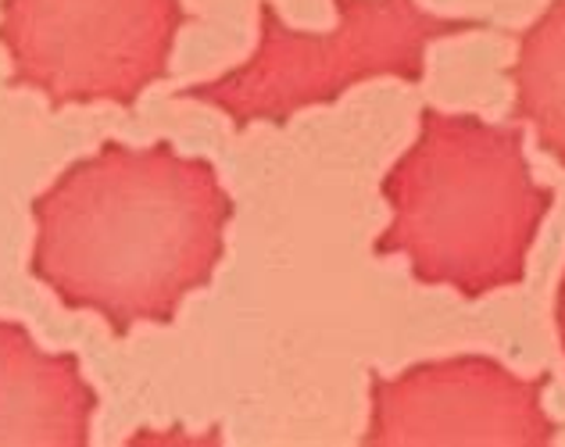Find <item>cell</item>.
Masks as SVG:
<instances>
[{
  "mask_svg": "<svg viewBox=\"0 0 565 447\" xmlns=\"http://www.w3.org/2000/svg\"><path fill=\"white\" fill-rule=\"evenodd\" d=\"M33 219L29 273L65 308L97 311L129 337L140 322L169 326L183 297L212 283L233 198L207 158L108 140L40 193Z\"/></svg>",
  "mask_w": 565,
  "mask_h": 447,
  "instance_id": "obj_1",
  "label": "cell"
},
{
  "mask_svg": "<svg viewBox=\"0 0 565 447\" xmlns=\"http://www.w3.org/2000/svg\"><path fill=\"white\" fill-rule=\"evenodd\" d=\"M391 226L376 255H405L415 283L451 287L466 301L515 287L555 204L530 172L523 129L480 115L419 111V137L380 183Z\"/></svg>",
  "mask_w": 565,
  "mask_h": 447,
  "instance_id": "obj_2",
  "label": "cell"
},
{
  "mask_svg": "<svg viewBox=\"0 0 565 447\" xmlns=\"http://www.w3.org/2000/svg\"><path fill=\"white\" fill-rule=\"evenodd\" d=\"M330 33H305L282 22L273 0H262V36L255 54L226 76L180 89L226 111L236 129L255 123L287 126L297 111L333 104L351 86L391 76L423 83L426 47L444 36L490 29L483 19H451L419 8V0H333Z\"/></svg>",
  "mask_w": 565,
  "mask_h": 447,
  "instance_id": "obj_3",
  "label": "cell"
},
{
  "mask_svg": "<svg viewBox=\"0 0 565 447\" xmlns=\"http://www.w3.org/2000/svg\"><path fill=\"white\" fill-rule=\"evenodd\" d=\"M183 25V0H0L8 83L40 89L51 108H132L169 76Z\"/></svg>",
  "mask_w": 565,
  "mask_h": 447,
  "instance_id": "obj_4",
  "label": "cell"
},
{
  "mask_svg": "<svg viewBox=\"0 0 565 447\" xmlns=\"http://www.w3.org/2000/svg\"><path fill=\"white\" fill-rule=\"evenodd\" d=\"M552 372L515 376L498 358L458 354L373 376L365 444H555Z\"/></svg>",
  "mask_w": 565,
  "mask_h": 447,
  "instance_id": "obj_5",
  "label": "cell"
},
{
  "mask_svg": "<svg viewBox=\"0 0 565 447\" xmlns=\"http://www.w3.org/2000/svg\"><path fill=\"white\" fill-rule=\"evenodd\" d=\"M97 391L79 354H47L25 326L0 319V444H90Z\"/></svg>",
  "mask_w": 565,
  "mask_h": 447,
  "instance_id": "obj_6",
  "label": "cell"
},
{
  "mask_svg": "<svg viewBox=\"0 0 565 447\" xmlns=\"http://www.w3.org/2000/svg\"><path fill=\"white\" fill-rule=\"evenodd\" d=\"M512 83L515 118L530 123L541 151L565 166V0H552L519 33Z\"/></svg>",
  "mask_w": 565,
  "mask_h": 447,
  "instance_id": "obj_7",
  "label": "cell"
},
{
  "mask_svg": "<svg viewBox=\"0 0 565 447\" xmlns=\"http://www.w3.org/2000/svg\"><path fill=\"white\" fill-rule=\"evenodd\" d=\"M555 326H558V340H562V351H565V273H562L558 294H555Z\"/></svg>",
  "mask_w": 565,
  "mask_h": 447,
  "instance_id": "obj_8",
  "label": "cell"
}]
</instances>
